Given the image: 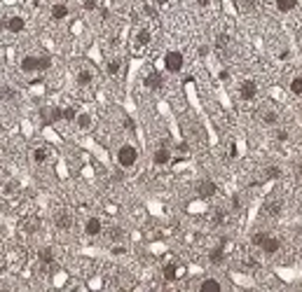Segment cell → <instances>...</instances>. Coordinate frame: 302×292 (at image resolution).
Instances as JSON below:
<instances>
[{
  "instance_id": "ac0fdd59",
  "label": "cell",
  "mask_w": 302,
  "mask_h": 292,
  "mask_svg": "<svg viewBox=\"0 0 302 292\" xmlns=\"http://www.w3.org/2000/svg\"><path fill=\"white\" fill-rule=\"evenodd\" d=\"M164 278L167 280H176L178 276H183V269L178 264H174V262H169V264H164Z\"/></svg>"
},
{
  "instance_id": "8992f818",
  "label": "cell",
  "mask_w": 302,
  "mask_h": 292,
  "mask_svg": "<svg viewBox=\"0 0 302 292\" xmlns=\"http://www.w3.org/2000/svg\"><path fill=\"white\" fill-rule=\"evenodd\" d=\"M75 82H78V87H92L96 82V73L89 66H82L75 70Z\"/></svg>"
},
{
  "instance_id": "4fadbf2b",
  "label": "cell",
  "mask_w": 302,
  "mask_h": 292,
  "mask_svg": "<svg viewBox=\"0 0 302 292\" xmlns=\"http://www.w3.org/2000/svg\"><path fill=\"white\" fill-rule=\"evenodd\" d=\"M258 119H260V124H265V126H276V124H279V112L272 108H265V110H260Z\"/></svg>"
},
{
  "instance_id": "7a4b0ae2",
  "label": "cell",
  "mask_w": 302,
  "mask_h": 292,
  "mask_svg": "<svg viewBox=\"0 0 302 292\" xmlns=\"http://www.w3.org/2000/svg\"><path fill=\"white\" fill-rule=\"evenodd\" d=\"M136 162H138V152H136L134 145H120V150H117V164H120L122 169H134Z\"/></svg>"
},
{
  "instance_id": "4dcf8cb0",
  "label": "cell",
  "mask_w": 302,
  "mask_h": 292,
  "mask_svg": "<svg viewBox=\"0 0 302 292\" xmlns=\"http://www.w3.org/2000/svg\"><path fill=\"white\" fill-rule=\"evenodd\" d=\"M82 7H85V12H96L99 10V0H82Z\"/></svg>"
},
{
  "instance_id": "d6a6232c",
  "label": "cell",
  "mask_w": 302,
  "mask_h": 292,
  "mask_svg": "<svg viewBox=\"0 0 302 292\" xmlns=\"http://www.w3.org/2000/svg\"><path fill=\"white\" fill-rule=\"evenodd\" d=\"M75 117H78L75 108H63V119H66V122H75Z\"/></svg>"
},
{
  "instance_id": "d4e9b609",
  "label": "cell",
  "mask_w": 302,
  "mask_h": 292,
  "mask_svg": "<svg viewBox=\"0 0 302 292\" xmlns=\"http://www.w3.org/2000/svg\"><path fill=\"white\" fill-rule=\"evenodd\" d=\"M297 7V0H276V10L279 12H290Z\"/></svg>"
},
{
  "instance_id": "ba28073f",
  "label": "cell",
  "mask_w": 302,
  "mask_h": 292,
  "mask_svg": "<svg viewBox=\"0 0 302 292\" xmlns=\"http://www.w3.org/2000/svg\"><path fill=\"white\" fill-rule=\"evenodd\" d=\"M49 14H52L54 21H66L68 17H70V7H68V3H63V0H56V3H52V7H49Z\"/></svg>"
},
{
  "instance_id": "60d3db41",
  "label": "cell",
  "mask_w": 302,
  "mask_h": 292,
  "mask_svg": "<svg viewBox=\"0 0 302 292\" xmlns=\"http://www.w3.org/2000/svg\"><path fill=\"white\" fill-rule=\"evenodd\" d=\"M242 206V201H239V197H232V208H239Z\"/></svg>"
},
{
  "instance_id": "7bdbcfd3",
  "label": "cell",
  "mask_w": 302,
  "mask_h": 292,
  "mask_svg": "<svg viewBox=\"0 0 302 292\" xmlns=\"http://www.w3.org/2000/svg\"><path fill=\"white\" fill-rule=\"evenodd\" d=\"M167 3H169V0H153L155 7H157V5H167Z\"/></svg>"
},
{
  "instance_id": "e575fe53",
  "label": "cell",
  "mask_w": 302,
  "mask_h": 292,
  "mask_svg": "<svg viewBox=\"0 0 302 292\" xmlns=\"http://www.w3.org/2000/svg\"><path fill=\"white\" fill-rule=\"evenodd\" d=\"M274 138L279 140V143H286V140H288V131H286V129H279V131L274 133Z\"/></svg>"
},
{
  "instance_id": "603a6c76",
  "label": "cell",
  "mask_w": 302,
  "mask_h": 292,
  "mask_svg": "<svg viewBox=\"0 0 302 292\" xmlns=\"http://www.w3.org/2000/svg\"><path fill=\"white\" fill-rule=\"evenodd\" d=\"M38 259H40V264L52 266L54 264V250H52V248H40V252H38Z\"/></svg>"
},
{
  "instance_id": "e0dca14e",
  "label": "cell",
  "mask_w": 302,
  "mask_h": 292,
  "mask_svg": "<svg viewBox=\"0 0 302 292\" xmlns=\"http://www.w3.org/2000/svg\"><path fill=\"white\" fill-rule=\"evenodd\" d=\"M153 162L157 164V166H167L169 162H171V150L167 148V145H162L157 152H155V157H153Z\"/></svg>"
},
{
  "instance_id": "74e56055",
  "label": "cell",
  "mask_w": 302,
  "mask_h": 292,
  "mask_svg": "<svg viewBox=\"0 0 302 292\" xmlns=\"http://www.w3.org/2000/svg\"><path fill=\"white\" fill-rule=\"evenodd\" d=\"M113 255H124V245H115V248H113Z\"/></svg>"
},
{
  "instance_id": "4316f807",
  "label": "cell",
  "mask_w": 302,
  "mask_h": 292,
  "mask_svg": "<svg viewBox=\"0 0 302 292\" xmlns=\"http://www.w3.org/2000/svg\"><path fill=\"white\" fill-rule=\"evenodd\" d=\"M230 45H232V38H230V35H225V33L218 35V49H220L222 54L230 49Z\"/></svg>"
},
{
  "instance_id": "cb8c5ba5",
  "label": "cell",
  "mask_w": 302,
  "mask_h": 292,
  "mask_svg": "<svg viewBox=\"0 0 302 292\" xmlns=\"http://www.w3.org/2000/svg\"><path fill=\"white\" fill-rule=\"evenodd\" d=\"M31 157H33L35 164H47L49 159V150L47 148H35L33 152H31Z\"/></svg>"
},
{
  "instance_id": "8fae6325",
  "label": "cell",
  "mask_w": 302,
  "mask_h": 292,
  "mask_svg": "<svg viewBox=\"0 0 302 292\" xmlns=\"http://www.w3.org/2000/svg\"><path fill=\"white\" fill-rule=\"evenodd\" d=\"M239 96H242V101H253L258 96V84L253 80H244L239 84Z\"/></svg>"
},
{
  "instance_id": "836d02e7",
  "label": "cell",
  "mask_w": 302,
  "mask_h": 292,
  "mask_svg": "<svg viewBox=\"0 0 302 292\" xmlns=\"http://www.w3.org/2000/svg\"><path fill=\"white\" fill-rule=\"evenodd\" d=\"M143 14H145V17H155V14H157V10H155V5H150V3H143Z\"/></svg>"
},
{
  "instance_id": "7402d4cb",
  "label": "cell",
  "mask_w": 302,
  "mask_h": 292,
  "mask_svg": "<svg viewBox=\"0 0 302 292\" xmlns=\"http://www.w3.org/2000/svg\"><path fill=\"white\" fill-rule=\"evenodd\" d=\"M21 229L26 231V234H35V231H40V220L38 218H26L21 222Z\"/></svg>"
},
{
  "instance_id": "b9f144b4",
  "label": "cell",
  "mask_w": 302,
  "mask_h": 292,
  "mask_svg": "<svg viewBox=\"0 0 302 292\" xmlns=\"http://www.w3.org/2000/svg\"><path fill=\"white\" fill-rule=\"evenodd\" d=\"M220 80H230V73H228V70H220Z\"/></svg>"
},
{
  "instance_id": "d590c367",
  "label": "cell",
  "mask_w": 302,
  "mask_h": 292,
  "mask_svg": "<svg viewBox=\"0 0 302 292\" xmlns=\"http://www.w3.org/2000/svg\"><path fill=\"white\" fill-rule=\"evenodd\" d=\"M213 222H215V224H222V222H225V211H222V208H218V211L213 213Z\"/></svg>"
},
{
  "instance_id": "5b68a950",
  "label": "cell",
  "mask_w": 302,
  "mask_h": 292,
  "mask_svg": "<svg viewBox=\"0 0 302 292\" xmlns=\"http://www.w3.org/2000/svg\"><path fill=\"white\" fill-rule=\"evenodd\" d=\"M183 63H185V59H183V54L178 49H171V52H167V56H164V68H167L169 73H181Z\"/></svg>"
},
{
  "instance_id": "277c9868",
  "label": "cell",
  "mask_w": 302,
  "mask_h": 292,
  "mask_svg": "<svg viewBox=\"0 0 302 292\" xmlns=\"http://www.w3.org/2000/svg\"><path fill=\"white\" fill-rule=\"evenodd\" d=\"M75 224V218L73 213L68 211V208H59V211L54 213V227L59 231H70Z\"/></svg>"
},
{
  "instance_id": "9a60e30c",
  "label": "cell",
  "mask_w": 302,
  "mask_h": 292,
  "mask_svg": "<svg viewBox=\"0 0 302 292\" xmlns=\"http://www.w3.org/2000/svg\"><path fill=\"white\" fill-rule=\"evenodd\" d=\"M122 70H124V61H122L120 56H115V59H108V63H106V73L110 75V77H120Z\"/></svg>"
},
{
  "instance_id": "6da1fadb",
  "label": "cell",
  "mask_w": 302,
  "mask_h": 292,
  "mask_svg": "<svg viewBox=\"0 0 302 292\" xmlns=\"http://www.w3.org/2000/svg\"><path fill=\"white\" fill-rule=\"evenodd\" d=\"M49 56L47 54H26L24 59H21L19 63V68L24 75H35V73H42V70H47L49 68Z\"/></svg>"
},
{
  "instance_id": "7c38bea8",
  "label": "cell",
  "mask_w": 302,
  "mask_h": 292,
  "mask_svg": "<svg viewBox=\"0 0 302 292\" xmlns=\"http://www.w3.org/2000/svg\"><path fill=\"white\" fill-rule=\"evenodd\" d=\"M101 231H103V222H101V218H96V215L87 218V222H85V234H87V236H99Z\"/></svg>"
},
{
  "instance_id": "f1b7e54d",
  "label": "cell",
  "mask_w": 302,
  "mask_h": 292,
  "mask_svg": "<svg viewBox=\"0 0 302 292\" xmlns=\"http://www.w3.org/2000/svg\"><path fill=\"white\" fill-rule=\"evenodd\" d=\"M267 236H269L267 231H255L253 236H251V243H253L255 248H260V245L265 243V238H267Z\"/></svg>"
},
{
  "instance_id": "2e32d148",
  "label": "cell",
  "mask_w": 302,
  "mask_h": 292,
  "mask_svg": "<svg viewBox=\"0 0 302 292\" xmlns=\"http://www.w3.org/2000/svg\"><path fill=\"white\" fill-rule=\"evenodd\" d=\"M279 248H281V241H279L276 236H272V234H269V236L265 238V243L260 245V250L265 252V255H276V252H279Z\"/></svg>"
},
{
  "instance_id": "f546056e",
  "label": "cell",
  "mask_w": 302,
  "mask_h": 292,
  "mask_svg": "<svg viewBox=\"0 0 302 292\" xmlns=\"http://www.w3.org/2000/svg\"><path fill=\"white\" fill-rule=\"evenodd\" d=\"M279 176H281V169H279V166H267V169H265V180H276Z\"/></svg>"
},
{
  "instance_id": "83f0119b",
  "label": "cell",
  "mask_w": 302,
  "mask_h": 292,
  "mask_svg": "<svg viewBox=\"0 0 302 292\" xmlns=\"http://www.w3.org/2000/svg\"><path fill=\"white\" fill-rule=\"evenodd\" d=\"M108 238H110V241H122V238H124V229H122V227H110V229H108Z\"/></svg>"
},
{
  "instance_id": "52a82bcc",
  "label": "cell",
  "mask_w": 302,
  "mask_h": 292,
  "mask_svg": "<svg viewBox=\"0 0 302 292\" xmlns=\"http://www.w3.org/2000/svg\"><path fill=\"white\" fill-rule=\"evenodd\" d=\"M197 194H199V199H213L215 194H218V185L213 183V180H208V178H204V180H199L197 183Z\"/></svg>"
},
{
  "instance_id": "484cf974",
  "label": "cell",
  "mask_w": 302,
  "mask_h": 292,
  "mask_svg": "<svg viewBox=\"0 0 302 292\" xmlns=\"http://www.w3.org/2000/svg\"><path fill=\"white\" fill-rule=\"evenodd\" d=\"M290 94H293V96H302V75H297V77L290 80Z\"/></svg>"
},
{
  "instance_id": "1f68e13d",
  "label": "cell",
  "mask_w": 302,
  "mask_h": 292,
  "mask_svg": "<svg viewBox=\"0 0 302 292\" xmlns=\"http://www.w3.org/2000/svg\"><path fill=\"white\" fill-rule=\"evenodd\" d=\"M239 7L244 12H253L255 10V0H239Z\"/></svg>"
},
{
  "instance_id": "8d00e7d4",
  "label": "cell",
  "mask_w": 302,
  "mask_h": 292,
  "mask_svg": "<svg viewBox=\"0 0 302 292\" xmlns=\"http://www.w3.org/2000/svg\"><path fill=\"white\" fill-rule=\"evenodd\" d=\"M197 7H199V10H206V7H211V0H197Z\"/></svg>"
},
{
  "instance_id": "3957f363",
  "label": "cell",
  "mask_w": 302,
  "mask_h": 292,
  "mask_svg": "<svg viewBox=\"0 0 302 292\" xmlns=\"http://www.w3.org/2000/svg\"><path fill=\"white\" fill-rule=\"evenodd\" d=\"M150 42H153V33H150V28H145V26L136 28L134 35H131V49H134L136 54H141Z\"/></svg>"
},
{
  "instance_id": "9c48e42d",
  "label": "cell",
  "mask_w": 302,
  "mask_h": 292,
  "mask_svg": "<svg viewBox=\"0 0 302 292\" xmlns=\"http://www.w3.org/2000/svg\"><path fill=\"white\" fill-rule=\"evenodd\" d=\"M3 26H5V31H10V33H21L24 28H26V21H24V17H19V14H12V17H7V19L0 21Z\"/></svg>"
},
{
  "instance_id": "f35d334b",
  "label": "cell",
  "mask_w": 302,
  "mask_h": 292,
  "mask_svg": "<svg viewBox=\"0 0 302 292\" xmlns=\"http://www.w3.org/2000/svg\"><path fill=\"white\" fill-rule=\"evenodd\" d=\"M295 173H297V176H302V157L297 159V164H295Z\"/></svg>"
},
{
  "instance_id": "d6986e66",
  "label": "cell",
  "mask_w": 302,
  "mask_h": 292,
  "mask_svg": "<svg viewBox=\"0 0 302 292\" xmlns=\"http://www.w3.org/2000/svg\"><path fill=\"white\" fill-rule=\"evenodd\" d=\"M75 126L80 131H89L92 129V115L89 112H78V117H75Z\"/></svg>"
},
{
  "instance_id": "44dd1931",
  "label": "cell",
  "mask_w": 302,
  "mask_h": 292,
  "mask_svg": "<svg viewBox=\"0 0 302 292\" xmlns=\"http://www.w3.org/2000/svg\"><path fill=\"white\" fill-rule=\"evenodd\" d=\"M225 250H222V248H213V250L208 252V262H211V264H215V266H220V264H225Z\"/></svg>"
},
{
  "instance_id": "5bb4252c",
  "label": "cell",
  "mask_w": 302,
  "mask_h": 292,
  "mask_svg": "<svg viewBox=\"0 0 302 292\" xmlns=\"http://www.w3.org/2000/svg\"><path fill=\"white\" fill-rule=\"evenodd\" d=\"M145 89H150V91H160L162 87H164V80H162V75L157 73V70H153V73L145 75Z\"/></svg>"
},
{
  "instance_id": "30bf717a",
  "label": "cell",
  "mask_w": 302,
  "mask_h": 292,
  "mask_svg": "<svg viewBox=\"0 0 302 292\" xmlns=\"http://www.w3.org/2000/svg\"><path fill=\"white\" fill-rule=\"evenodd\" d=\"M281 211H283V199H269L267 204H265V208H262V215L274 220L281 215Z\"/></svg>"
},
{
  "instance_id": "ee69618b",
  "label": "cell",
  "mask_w": 302,
  "mask_h": 292,
  "mask_svg": "<svg viewBox=\"0 0 302 292\" xmlns=\"http://www.w3.org/2000/svg\"><path fill=\"white\" fill-rule=\"evenodd\" d=\"M300 255H302V248H300Z\"/></svg>"
},
{
  "instance_id": "ffe728a7",
  "label": "cell",
  "mask_w": 302,
  "mask_h": 292,
  "mask_svg": "<svg viewBox=\"0 0 302 292\" xmlns=\"http://www.w3.org/2000/svg\"><path fill=\"white\" fill-rule=\"evenodd\" d=\"M208 290L220 292L222 290V283H220V280H215V278H204L199 283V292H208Z\"/></svg>"
},
{
  "instance_id": "ab89813d",
  "label": "cell",
  "mask_w": 302,
  "mask_h": 292,
  "mask_svg": "<svg viewBox=\"0 0 302 292\" xmlns=\"http://www.w3.org/2000/svg\"><path fill=\"white\" fill-rule=\"evenodd\" d=\"M208 54V45H201L199 47V56H206Z\"/></svg>"
}]
</instances>
